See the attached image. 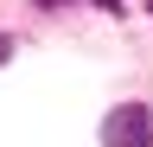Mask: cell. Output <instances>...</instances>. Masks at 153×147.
<instances>
[{"instance_id":"1","label":"cell","mask_w":153,"mask_h":147,"mask_svg":"<svg viewBox=\"0 0 153 147\" xmlns=\"http://www.w3.org/2000/svg\"><path fill=\"white\" fill-rule=\"evenodd\" d=\"M102 141H108V147H153V109H147V102H121V109H108Z\"/></svg>"},{"instance_id":"2","label":"cell","mask_w":153,"mask_h":147,"mask_svg":"<svg viewBox=\"0 0 153 147\" xmlns=\"http://www.w3.org/2000/svg\"><path fill=\"white\" fill-rule=\"evenodd\" d=\"M7 58H13V39H0V64H7Z\"/></svg>"},{"instance_id":"3","label":"cell","mask_w":153,"mask_h":147,"mask_svg":"<svg viewBox=\"0 0 153 147\" xmlns=\"http://www.w3.org/2000/svg\"><path fill=\"white\" fill-rule=\"evenodd\" d=\"M147 7H153V0H147Z\"/></svg>"}]
</instances>
